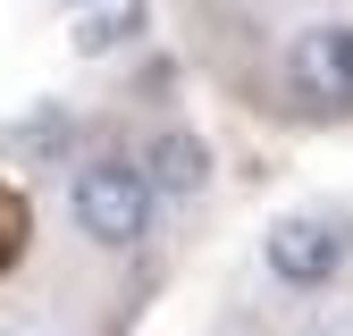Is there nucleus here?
I'll return each instance as SVG.
<instances>
[{
  "label": "nucleus",
  "mask_w": 353,
  "mask_h": 336,
  "mask_svg": "<svg viewBox=\"0 0 353 336\" xmlns=\"http://www.w3.org/2000/svg\"><path fill=\"white\" fill-rule=\"evenodd\" d=\"M68 210H76V227L110 244V252H135L160 219V193L143 177V160H126V151H101V160H84L76 168V185H68Z\"/></svg>",
  "instance_id": "f257e3e1"
},
{
  "label": "nucleus",
  "mask_w": 353,
  "mask_h": 336,
  "mask_svg": "<svg viewBox=\"0 0 353 336\" xmlns=\"http://www.w3.org/2000/svg\"><path fill=\"white\" fill-rule=\"evenodd\" d=\"M286 93L312 118H345L353 109V25H303L286 42Z\"/></svg>",
  "instance_id": "f03ea898"
},
{
  "label": "nucleus",
  "mask_w": 353,
  "mask_h": 336,
  "mask_svg": "<svg viewBox=\"0 0 353 336\" xmlns=\"http://www.w3.org/2000/svg\"><path fill=\"white\" fill-rule=\"evenodd\" d=\"M261 261H270L278 286L320 294L345 269V227L336 219H312V210H286V219H270V235H261Z\"/></svg>",
  "instance_id": "7ed1b4c3"
},
{
  "label": "nucleus",
  "mask_w": 353,
  "mask_h": 336,
  "mask_svg": "<svg viewBox=\"0 0 353 336\" xmlns=\"http://www.w3.org/2000/svg\"><path fill=\"white\" fill-rule=\"evenodd\" d=\"M143 177H152L160 202H194V193L210 185V151H202V135H194V126H160L152 151H143Z\"/></svg>",
  "instance_id": "20e7f679"
},
{
  "label": "nucleus",
  "mask_w": 353,
  "mask_h": 336,
  "mask_svg": "<svg viewBox=\"0 0 353 336\" xmlns=\"http://www.w3.org/2000/svg\"><path fill=\"white\" fill-rule=\"evenodd\" d=\"M17 151H26V160H68V151H76V118H68V109H34V118L17 126Z\"/></svg>",
  "instance_id": "39448f33"
},
{
  "label": "nucleus",
  "mask_w": 353,
  "mask_h": 336,
  "mask_svg": "<svg viewBox=\"0 0 353 336\" xmlns=\"http://www.w3.org/2000/svg\"><path fill=\"white\" fill-rule=\"evenodd\" d=\"M118 34H135V9H110V17H93V25H84V51H110Z\"/></svg>",
  "instance_id": "423d86ee"
},
{
  "label": "nucleus",
  "mask_w": 353,
  "mask_h": 336,
  "mask_svg": "<svg viewBox=\"0 0 353 336\" xmlns=\"http://www.w3.org/2000/svg\"><path fill=\"white\" fill-rule=\"evenodd\" d=\"M17 235H26V219L9 210V193H0V269H9V252H17Z\"/></svg>",
  "instance_id": "0eeeda50"
},
{
  "label": "nucleus",
  "mask_w": 353,
  "mask_h": 336,
  "mask_svg": "<svg viewBox=\"0 0 353 336\" xmlns=\"http://www.w3.org/2000/svg\"><path fill=\"white\" fill-rule=\"evenodd\" d=\"M17 336H26V328H17Z\"/></svg>",
  "instance_id": "6e6552de"
}]
</instances>
